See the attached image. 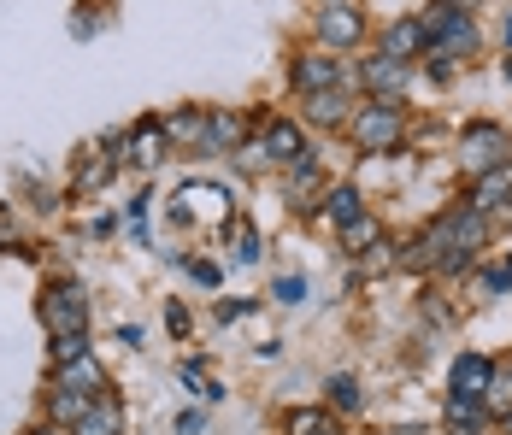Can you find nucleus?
Instances as JSON below:
<instances>
[{
  "label": "nucleus",
  "instance_id": "obj_1",
  "mask_svg": "<svg viewBox=\"0 0 512 435\" xmlns=\"http://www.w3.org/2000/svg\"><path fill=\"white\" fill-rule=\"evenodd\" d=\"M36 318H42L48 336H89V318H95V312H89V289L71 283V277L48 283L42 300H36Z\"/></svg>",
  "mask_w": 512,
  "mask_h": 435
},
{
  "label": "nucleus",
  "instance_id": "obj_2",
  "mask_svg": "<svg viewBox=\"0 0 512 435\" xmlns=\"http://www.w3.org/2000/svg\"><path fill=\"white\" fill-rule=\"evenodd\" d=\"M348 136L359 142V153H401L407 147V112L395 100H371L348 118Z\"/></svg>",
  "mask_w": 512,
  "mask_h": 435
},
{
  "label": "nucleus",
  "instance_id": "obj_3",
  "mask_svg": "<svg viewBox=\"0 0 512 435\" xmlns=\"http://www.w3.org/2000/svg\"><path fill=\"white\" fill-rule=\"evenodd\" d=\"M460 165L471 177H489L495 165H512V130L495 118H471L460 130Z\"/></svg>",
  "mask_w": 512,
  "mask_h": 435
},
{
  "label": "nucleus",
  "instance_id": "obj_4",
  "mask_svg": "<svg viewBox=\"0 0 512 435\" xmlns=\"http://www.w3.org/2000/svg\"><path fill=\"white\" fill-rule=\"evenodd\" d=\"M106 147H112L118 171H124V165L154 171L159 159L171 153V142H165V124H159V118H142V124H130V130H112V136H106Z\"/></svg>",
  "mask_w": 512,
  "mask_h": 435
},
{
  "label": "nucleus",
  "instance_id": "obj_5",
  "mask_svg": "<svg viewBox=\"0 0 512 435\" xmlns=\"http://www.w3.org/2000/svg\"><path fill=\"white\" fill-rule=\"evenodd\" d=\"M318 42H324V53L359 48L365 42V12H359L354 0H324L318 6Z\"/></svg>",
  "mask_w": 512,
  "mask_h": 435
},
{
  "label": "nucleus",
  "instance_id": "obj_6",
  "mask_svg": "<svg viewBox=\"0 0 512 435\" xmlns=\"http://www.w3.org/2000/svg\"><path fill=\"white\" fill-rule=\"evenodd\" d=\"M359 83H365V95L371 100H407L412 89V65H401V59H383V53H371L365 65H359Z\"/></svg>",
  "mask_w": 512,
  "mask_h": 435
},
{
  "label": "nucleus",
  "instance_id": "obj_7",
  "mask_svg": "<svg viewBox=\"0 0 512 435\" xmlns=\"http://www.w3.org/2000/svg\"><path fill=\"white\" fill-rule=\"evenodd\" d=\"M259 153H265V165H301L312 147H307V136H301L295 118H265V130H259Z\"/></svg>",
  "mask_w": 512,
  "mask_h": 435
},
{
  "label": "nucleus",
  "instance_id": "obj_8",
  "mask_svg": "<svg viewBox=\"0 0 512 435\" xmlns=\"http://www.w3.org/2000/svg\"><path fill=\"white\" fill-rule=\"evenodd\" d=\"M471 212H483L489 224L495 218H512V165H495L489 177H471Z\"/></svg>",
  "mask_w": 512,
  "mask_h": 435
},
{
  "label": "nucleus",
  "instance_id": "obj_9",
  "mask_svg": "<svg viewBox=\"0 0 512 435\" xmlns=\"http://www.w3.org/2000/svg\"><path fill=\"white\" fill-rule=\"evenodd\" d=\"M289 77H295V89H301V100H307V95L336 89V83H342V65H336L324 48H307V53H295V59H289Z\"/></svg>",
  "mask_w": 512,
  "mask_h": 435
},
{
  "label": "nucleus",
  "instance_id": "obj_10",
  "mask_svg": "<svg viewBox=\"0 0 512 435\" xmlns=\"http://www.w3.org/2000/svg\"><path fill=\"white\" fill-rule=\"evenodd\" d=\"M489 377H495V359L489 353H460L454 371H448V400H483L489 394Z\"/></svg>",
  "mask_w": 512,
  "mask_h": 435
},
{
  "label": "nucleus",
  "instance_id": "obj_11",
  "mask_svg": "<svg viewBox=\"0 0 512 435\" xmlns=\"http://www.w3.org/2000/svg\"><path fill=\"white\" fill-rule=\"evenodd\" d=\"M112 171H118L112 147H83V153H77V165H71V200L106 189V183H112Z\"/></svg>",
  "mask_w": 512,
  "mask_h": 435
},
{
  "label": "nucleus",
  "instance_id": "obj_12",
  "mask_svg": "<svg viewBox=\"0 0 512 435\" xmlns=\"http://www.w3.org/2000/svg\"><path fill=\"white\" fill-rule=\"evenodd\" d=\"M377 53H383V59H401V65H412V59L424 53V24H418V12H407V18H395V24L383 30V42H377Z\"/></svg>",
  "mask_w": 512,
  "mask_h": 435
},
{
  "label": "nucleus",
  "instance_id": "obj_13",
  "mask_svg": "<svg viewBox=\"0 0 512 435\" xmlns=\"http://www.w3.org/2000/svg\"><path fill=\"white\" fill-rule=\"evenodd\" d=\"M159 124H165V142L171 147H195V153H206V106H177V112H165Z\"/></svg>",
  "mask_w": 512,
  "mask_h": 435
},
{
  "label": "nucleus",
  "instance_id": "obj_14",
  "mask_svg": "<svg viewBox=\"0 0 512 435\" xmlns=\"http://www.w3.org/2000/svg\"><path fill=\"white\" fill-rule=\"evenodd\" d=\"M53 383L71 388V394H89V400H101V394H106V371L95 365V353H83V359L59 365V371H53Z\"/></svg>",
  "mask_w": 512,
  "mask_h": 435
},
{
  "label": "nucleus",
  "instance_id": "obj_15",
  "mask_svg": "<svg viewBox=\"0 0 512 435\" xmlns=\"http://www.w3.org/2000/svg\"><path fill=\"white\" fill-rule=\"evenodd\" d=\"M71 435H124V406H118V394H101V400L71 424Z\"/></svg>",
  "mask_w": 512,
  "mask_h": 435
},
{
  "label": "nucleus",
  "instance_id": "obj_16",
  "mask_svg": "<svg viewBox=\"0 0 512 435\" xmlns=\"http://www.w3.org/2000/svg\"><path fill=\"white\" fill-rule=\"evenodd\" d=\"M495 424L489 412H483V400H448L442 406V435H483Z\"/></svg>",
  "mask_w": 512,
  "mask_h": 435
},
{
  "label": "nucleus",
  "instance_id": "obj_17",
  "mask_svg": "<svg viewBox=\"0 0 512 435\" xmlns=\"http://www.w3.org/2000/svg\"><path fill=\"white\" fill-rule=\"evenodd\" d=\"M359 218H365V194H359L354 183H336V189L324 194V224L348 230V224H359Z\"/></svg>",
  "mask_w": 512,
  "mask_h": 435
},
{
  "label": "nucleus",
  "instance_id": "obj_18",
  "mask_svg": "<svg viewBox=\"0 0 512 435\" xmlns=\"http://www.w3.org/2000/svg\"><path fill=\"white\" fill-rule=\"evenodd\" d=\"M242 142V118L230 106H206V153H230Z\"/></svg>",
  "mask_w": 512,
  "mask_h": 435
},
{
  "label": "nucleus",
  "instance_id": "obj_19",
  "mask_svg": "<svg viewBox=\"0 0 512 435\" xmlns=\"http://www.w3.org/2000/svg\"><path fill=\"white\" fill-rule=\"evenodd\" d=\"M307 118L324 124V130H342L354 112H348V95H342V89H324V95H307Z\"/></svg>",
  "mask_w": 512,
  "mask_h": 435
},
{
  "label": "nucleus",
  "instance_id": "obj_20",
  "mask_svg": "<svg viewBox=\"0 0 512 435\" xmlns=\"http://www.w3.org/2000/svg\"><path fill=\"white\" fill-rule=\"evenodd\" d=\"M89 406H95L89 394H71V388H59V383H53V400H48V424H59V430H71V424H77V418H83Z\"/></svg>",
  "mask_w": 512,
  "mask_h": 435
},
{
  "label": "nucleus",
  "instance_id": "obj_21",
  "mask_svg": "<svg viewBox=\"0 0 512 435\" xmlns=\"http://www.w3.org/2000/svg\"><path fill=\"white\" fill-rule=\"evenodd\" d=\"M283 435H336V424L324 406H295V412H283Z\"/></svg>",
  "mask_w": 512,
  "mask_h": 435
},
{
  "label": "nucleus",
  "instance_id": "obj_22",
  "mask_svg": "<svg viewBox=\"0 0 512 435\" xmlns=\"http://www.w3.org/2000/svg\"><path fill=\"white\" fill-rule=\"evenodd\" d=\"M324 400H330L336 412H365V388H359V377H348V371H336V377L324 383Z\"/></svg>",
  "mask_w": 512,
  "mask_h": 435
},
{
  "label": "nucleus",
  "instance_id": "obj_23",
  "mask_svg": "<svg viewBox=\"0 0 512 435\" xmlns=\"http://www.w3.org/2000/svg\"><path fill=\"white\" fill-rule=\"evenodd\" d=\"M224 242H230V265H259V230L248 224V218H236Z\"/></svg>",
  "mask_w": 512,
  "mask_h": 435
},
{
  "label": "nucleus",
  "instance_id": "obj_24",
  "mask_svg": "<svg viewBox=\"0 0 512 435\" xmlns=\"http://www.w3.org/2000/svg\"><path fill=\"white\" fill-rule=\"evenodd\" d=\"M483 412H489V418H512V371H501V365H495V377H489Z\"/></svg>",
  "mask_w": 512,
  "mask_h": 435
},
{
  "label": "nucleus",
  "instance_id": "obj_25",
  "mask_svg": "<svg viewBox=\"0 0 512 435\" xmlns=\"http://www.w3.org/2000/svg\"><path fill=\"white\" fill-rule=\"evenodd\" d=\"M148 212H154V194L136 189V200H124V218H130V236L148 242Z\"/></svg>",
  "mask_w": 512,
  "mask_h": 435
},
{
  "label": "nucleus",
  "instance_id": "obj_26",
  "mask_svg": "<svg viewBox=\"0 0 512 435\" xmlns=\"http://www.w3.org/2000/svg\"><path fill=\"white\" fill-rule=\"evenodd\" d=\"M83 353H89V336H53V347H48L53 371H59V365H71V359H83Z\"/></svg>",
  "mask_w": 512,
  "mask_h": 435
},
{
  "label": "nucleus",
  "instance_id": "obj_27",
  "mask_svg": "<svg viewBox=\"0 0 512 435\" xmlns=\"http://www.w3.org/2000/svg\"><path fill=\"white\" fill-rule=\"evenodd\" d=\"M365 242H383L377 218H359V224H348V230H342V247H348V253H365Z\"/></svg>",
  "mask_w": 512,
  "mask_h": 435
},
{
  "label": "nucleus",
  "instance_id": "obj_28",
  "mask_svg": "<svg viewBox=\"0 0 512 435\" xmlns=\"http://www.w3.org/2000/svg\"><path fill=\"white\" fill-rule=\"evenodd\" d=\"M318 189V159H301V165H289V194H295V200H301V194H312Z\"/></svg>",
  "mask_w": 512,
  "mask_h": 435
},
{
  "label": "nucleus",
  "instance_id": "obj_29",
  "mask_svg": "<svg viewBox=\"0 0 512 435\" xmlns=\"http://www.w3.org/2000/svg\"><path fill=\"white\" fill-rule=\"evenodd\" d=\"M95 36H101V18H95V6L83 0V6L71 12V42H95Z\"/></svg>",
  "mask_w": 512,
  "mask_h": 435
},
{
  "label": "nucleus",
  "instance_id": "obj_30",
  "mask_svg": "<svg viewBox=\"0 0 512 435\" xmlns=\"http://www.w3.org/2000/svg\"><path fill=\"white\" fill-rule=\"evenodd\" d=\"M271 294H277V306H301V300H307V277H295V271H289V277H277V283H271Z\"/></svg>",
  "mask_w": 512,
  "mask_h": 435
},
{
  "label": "nucleus",
  "instance_id": "obj_31",
  "mask_svg": "<svg viewBox=\"0 0 512 435\" xmlns=\"http://www.w3.org/2000/svg\"><path fill=\"white\" fill-rule=\"evenodd\" d=\"M165 330H171L177 341L195 330V318H189V306H183V300H171V306H165Z\"/></svg>",
  "mask_w": 512,
  "mask_h": 435
},
{
  "label": "nucleus",
  "instance_id": "obj_32",
  "mask_svg": "<svg viewBox=\"0 0 512 435\" xmlns=\"http://www.w3.org/2000/svg\"><path fill=\"white\" fill-rule=\"evenodd\" d=\"M189 277H195L201 289H218V283H224V271H218L212 259H189Z\"/></svg>",
  "mask_w": 512,
  "mask_h": 435
},
{
  "label": "nucleus",
  "instance_id": "obj_33",
  "mask_svg": "<svg viewBox=\"0 0 512 435\" xmlns=\"http://www.w3.org/2000/svg\"><path fill=\"white\" fill-rule=\"evenodd\" d=\"M507 289H512V271H507V265H495V271H483V294H489V300H501Z\"/></svg>",
  "mask_w": 512,
  "mask_h": 435
},
{
  "label": "nucleus",
  "instance_id": "obj_34",
  "mask_svg": "<svg viewBox=\"0 0 512 435\" xmlns=\"http://www.w3.org/2000/svg\"><path fill=\"white\" fill-rule=\"evenodd\" d=\"M248 312H254V300H218V324H236Z\"/></svg>",
  "mask_w": 512,
  "mask_h": 435
},
{
  "label": "nucleus",
  "instance_id": "obj_35",
  "mask_svg": "<svg viewBox=\"0 0 512 435\" xmlns=\"http://www.w3.org/2000/svg\"><path fill=\"white\" fill-rule=\"evenodd\" d=\"M177 435H206V412H177Z\"/></svg>",
  "mask_w": 512,
  "mask_h": 435
},
{
  "label": "nucleus",
  "instance_id": "obj_36",
  "mask_svg": "<svg viewBox=\"0 0 512 435\" xmlns=\"http://www.w3.org/2000/svg\"><path fill=\"white\" fill-rule=\"evenodd\" d=\"M118 341H124V347H142L148 336H142V324H124V330H118Z\"/></svg>",
  "mask_w": 512,
  "mask_h": 435
},
{
  "label": "nucleus",
  "instance_id": "obj_37",
  "mask_svg": "<svg viewBox=\"0 0 512 435\" xmlns=\"http://www.w3.org/2000/svg\"><path fill=\"white\" fill-rule=\"evenodd\" d=\"M30 435H71V430H59V424H42V430H30Z\"/></svg>",
  "mask_w": 512,
  "mask_h": 435
},
{
  "label": "nucleus",
  "instance_id": "obj_38",
  "mask_svg": "<svg viewBox=\"0 0 512 435\" xmlns=\"http://www.w3.org/2000/svg\"><path fill=\"white\" fill-rule=\"evenodd\" d=\"M501 77H507V83H512V53H507V59H501Z\"/></svg>",
  "mask_w": 512,
  "mask_h": 435
},
{
  "label": "nucleus",
  "instance_id": "obj_39",
  "mask_svg": "<svg viewBox=\"0 0 512 435\" xmlns=\"http://www.w3.org/2000/svg\"><path fill=\"white\" fill-rule=\"evenodd\" d=\"M507 53H512V12H507Z\"/></svg>",
  "mask_w": 512,
  "mask_h": 435
},
{
  "label": "nucleus",
  "instance_id": "obj_40",
  "mask_svg": "<svg viewBox=\"0 0 512 435\" xmlns=\"http://www.w3.org/2000/svg\"><path fill=\"white\" fill-rule=\"evenodd\" d=\"M448 6H460V12H465V6H471V0H448Z\"/></svg>",
  "mask_w": 512,
  "mask_h": 435
},
{
  "label": "nucleus",
  "instance_id": "obj_41",
  "mask_svg": "<svg viewBox=\"0 0 512 435\" xmlns=\"http://www.w3.org/2000/svg\"><path fill=\"white\" fill-rule=\"evenodd\" d=\"M507 271H512V259H507Z\"/></svg>",
  "mask_w": 512,
  "mask_h": 435
}]
</instances>
